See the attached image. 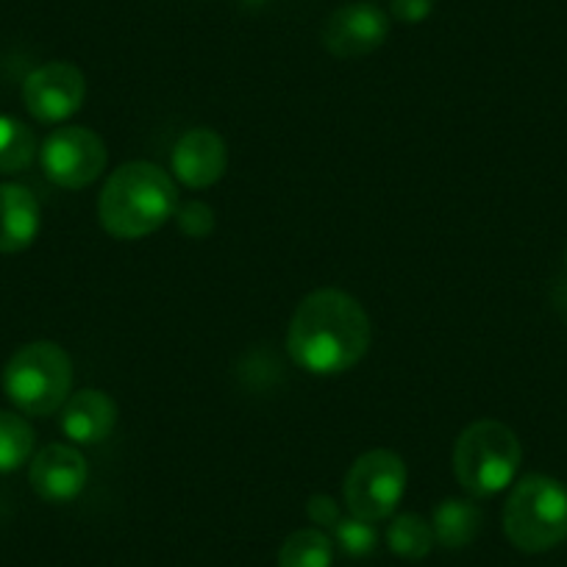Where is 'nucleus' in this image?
<instances>
[{
  "mask_svg": "<svg viewBox=\"0 0 567 567\" xmlns=\"http://www.w3.org/2000/svg\"><path fill=\"white\" fill-rule=\"evenodd\" d=\"M373 326L362 303L348 292L323 287L298 303L287 331L292 362L312 375H340L370 351Z\"/></svg>",
  "mask_w": 567,
  "mask_h": 567,
  "instance_id": "1",
  "label": "nucleus"
},
{
  "mask_svg": "<svg viewBox=\"0 0 567 567\" xmlns=\"http://www.w3.org/2000/svg\"><path fill=\"white\" fill-rule=\"evenodd\" d=\"M176 184L151 162H128L117 167L97 198V220L114 239L148 237L176 217Z\"/></svg>",
  "mask_w": 567,
  "mask_h": 567,
  "instance_id": "2",
  "label": "nucleus"
},
{
  "mask_svg": "<svg viewBox=\"0 0 567 567\" xmlns=\"http://www.w3.org/2000/svg\"><path fill=\"white\" fill-rule=\"evenodd\" d=\"M520 462V440L501 420H476L456 437L454 476L473 498H489L509 487Z\"/></svg>",
  "mask_w": 567,
  "mask_h": 567,
  "instance_id": "3",
  "label": "nucleus"
},
{
  "mask_svg": "<svg viewBox=\"0 0 567 567\" xmlns=\"http://www.w3.org/2000/svg\"><path fill=\"white\" fill-rule=\"evenodd\" d=\"M504 534L523 554H545L567 539V487L543 473H528L504 506Z\"/></svg>",
  "mask_w": 567,
  "mask_h": 567,
  "instance_id": "4",
  "label": "nucleus"
},
{
  "mask_svg": "<svg viewBox=\"0 0 567 567\" xmlns=\"http://www.w3.org/2000/svg\"><path fill=\"white\" fill-rule=\"evenodd\" d=\"M3 390L9 401L31 417L59 412L73 390V362L56 342H29L3 368Z\"/></svg>",
  "mask_w": 567,
  "mask_h": 567,
  "instance_id": "5",
  "label": "nucleus"
},
{
  "mask_svg": "<svg viewBox=\"0 0 567 567\" xmlns=\"http://www.w3.org/2000/svg\"><path fill=\"white\" fill-rule=\"evenodd\" d=\"M406 493V465L395 451L375 449L359 456L342 484L348 512L359 520L379 523L395 512Z\"/></svg>",
  "mask_w": 567,
  "mask_h": 567,
  "instance_id": "6",
  "label": "nucleus"
},
{
  "mask_svg": "<svg viewBox=\"0 0 567 567\" xmlns=\"http://www.w3.org/2000/svg\"><path fill=\"white\" fill-rule=\"evenodd\" d=\"M42 173L62 189H84L106 171V142L84 125L56 128L40 151Z\"/></svg>",
  "mask_w": 567,
  "mask_h": 567,
  "instance_id": "7",
  "label": "nucleus"
},
{
  "mask_svg": "<svg viewBox=\"0 0 567 567\" xmlns=\"http://www.w3.org/2000/svg\"><path fill=\"white\" fill-rule=\"evenodd\" d=\"M86 97V79L75 64L48 62L23 84V103L40 123H62L73 117Z\"/></svg>",
  "mask_w": 567,
  "mask_h": 567,
  "instance_id": "8",
  "label": "nucleus"
},
{
  "mask_svg": "<svg viewBox=\"0 0 567 567\" xmlns=\"http://www.w3.org/2000/svg\"><path fill=\"white\" fill-rule=\"evenodd\" d=\"M390 37V18L373 3L340 7L323 25V45L337 59H359L379 51Z\"/></svg>",
  "mask_w": 567,
  "mask_h": 567,
  "instance_id": "9",
  "label": "nucleus"
},
{
  "mask_svg": "<svg viewBox=\"0 0 567 567\" xmlns=\"http://www.w3.org/2000/svg\"><path fill=\"white\" fill-rule=\"evenodd\" d=\"M173 176L189 189H206L226 176L228 148L217 131L189 128L178 136L171 154Z\"/></svg>",
  "mask_w": 567,
  "mask_h": 567,
  "instance_id": "10",
  "label": "nucleus"
},
{
  "mask_svg": "<svg viewBox=\"0 0 567 567\" xmlns=\"http://www.w3.org/2000/svg\"><path fill=\"white\" fill-rule=\"evenodd\" d=\"M29 478L34 493L40 495L42 501L64 504V501H73L84 493L86 478H90V467H86V460L81 456V451H75L73 445L53 443L45 445V449L31 460Z\"/></svg>",
  "mask_w": 567,
  "mask_h": 567,
  "instance_id": "11",
  "label": "nucleus"
},
{
  "mask_svg": "<svg viewBox=\"0 0 567 567\" xmlns=\"http://www.w3.org/2000/svg\"><path fill=\"white\" fill-rule=\"evenodd\" d=\"M62 434L75 445H97L117 425V403L103 390H81L62 406Z\"/></svg>",
  "mask_w": 567,
  "mask_h": 567,
  "instance_id": "12",
  "label": "nucleus"
},
{
  "mask_svg": "<svg viewBox=\"0 0 567 567\" xmlns=\"http://www.w3.org/2000/svg\"><path fill=\"white\" fill-rule=\"evenodd\" d=\"M42 228L40 200L23 184H0V254L31 248Z\"/></svg>",
  "mask_w": 567,
  "mask_h": 567,
  "instance_id": "13",
  "label": "nucleus"
},
{
  "mask_svg": "<svg viewBox=\"0 0 567 567\" xmlns=\"http://www.w3.org/2000/svg\"><path fill=\"white\" fill-rule=\"evenodd\" d=\"M482 520H484V515H482V509L476 506V501L449 498V501H443V504H440L432 515L434 539H437V543L449 550L467 548V545L478 537Z\"/></svg>",
  "mask_w": 567,
  "mask_h": 567,
  "instance_id": "14",
  "label": "nucleus"
},
{
  "mask_svg": "<svg viewBox=\"0 0 567 567\" xmlns=\"http://www.w3.org/2000/svg\"><path fill=\"white\" fill-rule=\"evenodd\" d=\"M334 545L320 528H301L284 539L278 550V567H331Z\"/></svg>",
  "mask_w": 567,
  "mask_h": 567,
  "instance_id": "15",
  "label": "nucleus"
},
{
  "mask_svg": "<svg viewBox=\"0 0 567 567\" xmlns=\"http://www.w3.org/2000/svg\"><path fill=\"white\" fill-rule=\"evenodd\" d=\"M434 528L432 523L420 515H398L386 528V545L395 556L406 561H420L432 554L434 548Z\"/></svg>",
  "mask_w": 567,
  "mask_h": 567,
  "instance_id": "16",
  "label": "nucleus"
},
{
  "mask_svg": "<svg viewBox=\"0 0 567 567\" xmlns=\"http://www.w3.org/2000/svg\"><path fill=\"white\" fill-rule=\"evenodd\" d=\"M37 156V136L23 120L0 114V176L25 171Z\"/></svg>",
  "mask_w": 567,
  "mask_h": 567,
  "instance_id": "17",
  "label": "nucleus"
},
{
  "mask_svg": "<svg viewBox=\"0 0 567 567\" xmlns=\"http://www.w3.org/2000/svg\"><path fill=\"white\" fill-rule=\"evenodd\" d=\"M34 454V429L29 420L0 409V473L23 467Z\"/></svg>",
  "mask_w": 567,
  "mask_h": 567,
  "instance_id": "18",
  "label": "nucleus"
},
{
  "mask_svg": "<svg viewBox=\"0 0 567 567\" xmlns=\"http://www.w3.org/2000/svg\"><path fill=\"white\" fill-rule=\"evenodd\" d=\"M334 539L340 545L342 554L348 556H370L379 545V534H375L373 523L359 520V517H342L334 526Z\"/></svg>",
  "mask_w": 567,
  "mask_h": 567,
  "instance_id": "19",
  "label": "nucleus"
},
{
  "mask_svg": "<svg viewBox=\"0 0 567 567\" xmlns=\"http://www.w3.org/2000/svg\"><path fill=\"white\" fill-rule=\"evenodd\" d=\"M176 223L182 234L193 239H206L215 231V212L204 204V200H187L176 209Z\"/></svg>",
  "mask_w": 567,
  "mask_h": 567,
  "instance_id": "20",
  "label": "nucleus"
},
{
  "mask_svg": "<svg viewBox=\"0 0 567 567\" xmlns=\"http://www.w3.org/2000/svg\"><path fill=\"white\" fill-rule=\"evenodd\" d=\"M434 3H437V0H392L390 12L398 23L414 25L423 23V20L434 12Z\"/></svg>",
  "mask_w": 567,
  "mask_h": 567,
  "instance_id": "21",
  "label": "nucleus"
},
{
  "mask_svg": "<svg viewBox=\"0 0 567 567\" xmlns=\"http://www.w3.org/2000/svg\"><path fill=\"white\" fill-rule=\"evenodd\" d=\"M307 512L309 517H312L315 526L320 528H334L337 523L342 520L340 506H337V501L329 498V495H312L307 504Z\"/></svg>",
  "mask_w": 567,
  "mask_h": 567,
  "instance_id": "22",
  "label": "nucleus"
},
{
  "mask_svg": "<svg viewBox=\"0 0 567 567\" xmlns=\"http://www.w3.org/2000/svg\"><path fill=\"white\" fill-rule=\"evenodd\" d=\"M565 265H567V250H565Z\"/></svg>",
  "mask_w": 567,
  "mask_h": 567,
  "instance_id": "23",
  "label": "nucleus"
}]
</instances>
